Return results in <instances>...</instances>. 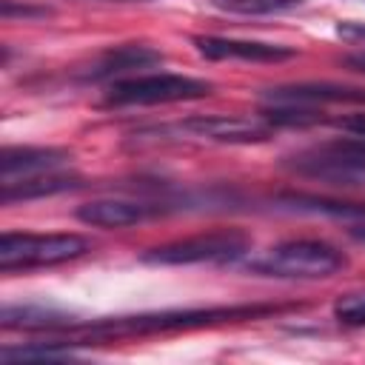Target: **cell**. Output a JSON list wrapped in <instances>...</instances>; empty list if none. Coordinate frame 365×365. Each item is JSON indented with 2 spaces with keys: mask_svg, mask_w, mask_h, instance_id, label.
I'll use <instances>...</instances> for the list:
<instances>
[{
  "mask_svg": "<svg viewBox=\"0 0 365 365\" xmlns=\"http://www.w3.org/2000/svg\"><path fill=\"white\" fill-rule=\"evenodd\" d=\"M288 305L254 302V305H211V308H174V311H154V314H134V317H108L97 322H74L71 328L60 331L57 336L83 345L91 339H134V336H154V334H174V331H194L222 322H242V319H262L271 314L285 311Z\"/></svg>",
  "mask_w": 365,
  "mask_h": 365,
  "instance_id": "6da1fadb",
  "label": "cell"
},
{
  "mask_svg": "<svg viewBox=\"0 0 365 365\" xmlns=\"http://www.w3.org/2000/svg\"><path fill=\"white\" fill-rule=\"evenodd\" d=\"M282 168L294 177L322 182L328 188H365V137H339L319 145H308L282 160Z\"/></svg>",
  "mask_w": 365,
  "mask_h": 365,
  "instance_id": "7a4b0ae2",
  "label": "cell"
},
{
  "mask_svg": "<svg viewBox=\"0 0 365 365\" xmlns=\"http://www.w3.org/2000/svg\"><path fill=\"white\" fill-rule=\"evenodd\" d=\"M348 265V257L325 240H285L245 259V268L274 279H328Z\"/></svg>",
  "mask_w": 365,
  "mask_h": 365,
  "instance_id": "3957f363",
  "label": "cell"
},
{
  "mask_svg": "<svg viewBox=\"0 0 365 365\" xmlns=\"http://www.w3.org/2000/svg\"><path fill=\"white\" fill-rule=\"evenodd\" d=\"M214 91V83L188 77V74H131L123 80L108 83L103 94L106 108H128V106H165V103H185L202 100Z\"/></svg>",
  "mask_w": 365,
  "mask_h": 365,
  "instance_id": "277c9868",
  "label": "cell"
},
{
  "mask_svg": "<svg viewBox=\"0 0 365 365\" xmlns=\"http://www.w3.org/2000/svg\"><path fill=\"white\" fill-rule=\"evenodd\" d=\"M91 251V242L83 234H26V231H6L0 237V271H31L48 268L60 262L80 259Z\"/></svg>",
  "mask_w": 365,
  "mask_h": 365,
  "instance_id": "5b68a950",
  "label": "cell"
},
{
  "mask_svg": "<svg viewBox=\"0 0 365 365\" xmlns=\"http://www.w3.org/2000/svg\"><path fill=\"white\" fill-rule=\"evenodd\" d=\"M251 237L240 228H217L191 237H180L163 245H154L140 254L145 265H202V262H234L245 257Z\"/></svg>",
  "mask_w": 365,
  "mask_h": 365,
  "instance_id": "8992f818",
  "label": "cell"
},
{
  "mask_svg": "<svg viewBox=\"0 0 365 365\" xmlns=\"http://www.w3.org/2000/svg\"><path fill=\"white\" fill-rule=\"evenodd\" d=\"M259 103L268 108H294L319 123L325 106H362L365 88L345 83H288L265 88L259 94Z\"/></svg>",
  "mask_w": 365,
  "mask_h": 365,
  "instance_id": "52a82bcc",
  "label": "cell"
},
{
  "mask_svg": "<svg viewBox=\"0 0 365 365\" xmlns=\"http://www.w3.org/2000/svg\"><path fill=\"white\" fill-rule=\"evenodd\" d=\"M180 134L208 143H228V145H245V143H262L277 128L268 123V117H237V114H194L174 125Z\"/></svg>",
  "mask_w": 365,
  "mask_h": 365,
  "instance_id": "ba28073f",
  "label": "cell"
},
{
  "mask_svg": "<svg viewBox=\"0 0 365 365\" xmlns=\"http://www.w3.org/2000/svg\"><path fill=\"white\" fill-rule=\"evenodd\" d=\"M171 205L163 200H91L77 208V220L94 228H128L168 214Z\"/></svg>",
  "mask_w": 365,
  "mask_h": 365,
  "instance_id": "9c48e42d",
  "label": "cell"
},
{
  "mask_svg": "<svg viewBox=\"0 0 365 365\" xmlns=\"http://www.w3.org/2000/svg\"><path fill=\"white\" fill-rule=\"evenodd\" d=\"M157 63H163V51H157L145 43H123V46H111V48L100 51L80 71V80H86V83H114V80L131 77L134 71L140 74V68H151Z\"/></svg>",
  "mask_w": 365,
  "mask_h": 365,
  "instance_id": "30bf717a",
  "label": "cell"
},
{
  "mask_svg": "<svg viewBox=\"0 0 365 365\" xmlns=\"http://www.w3.org/2000/svg\"><path fill=\"white\" fill-rule=\"evenodd\" d=\"M194 48L208 60H242V63H282L291 60L297 51L279 43L262 40H237V37H217V34H194Z\"/></svg>",
  "mask_w": 365,
  "mask_h": 365,
  "instance_id": "8fae6325",
  "label": "cell"
},
{
  "mask_svg": "<svg viewBox=\"0 0 365 365\" xmlns=\"http://www.w3.org/2000/svg\"><path fill=\"white\" fill-rule=\"evenodd\" d=\"M71 160L68 148L54 145H6L0 151V180L31 177L43 171H60Z\"/></svg>",
  "mask_w": 365,
  "mask_h": 365,
  "instance_id": "7c38bea8",
  "label": "cell"
},
{
  "mask_svg": "<svg viewBox=\"0 0 365 365\" xmlns=\"http://www.w3.org/2000/svg\"><path fill=\"white\" fill-rule=\"evenodd\" d=\"M80 185H83L80 177L63 174V171H43V174L17 177V180H0V202L14 205V202H26V200H40V197L74 191Z\"/></svg>",
  "mask_w": 365,
  "mask_h": 365,
  "instance_id": "4fadbf2b",
  "label": "cell"
},
{
  "mask_svg": "<svg viewBox=\"0 0 365 365\" xmlns=\"http://www.w3.org/2000/svg\"><path fill=\"white\" fill-rule=\"evenodd\" d=\"M0 325L9 328H26V331H48L60 334L74 325L68 314H60L54 308H37V305H6L0 311Z\"/></svg>",
  "mask_w": 365,
  "mask_h": 365,
  "instance_id": "5bb4252c",
  "label": "cell"
},
{
  "mask_svg": "<svg viewBox=\"0 0 365 365\" xmlns=\"http://www.w3.org/2000/svg\"><path fill=\"white\" fill-rule=\"evenodd\" d=\"M279 208L288 211H305V214H331L342 220H365V202H342L331 197H314V194H282L277 197Z\"/></svg>",
  "mask_w": 365,
  "mask_h": 365,
  "instance_id": "9a60e30c",
  "label": "cell"
},
{
  "mask_svg": "<svg viewBox=\"0 0 365 365\" xmlns=\"http://www.w3.org/2000/svg\"><path fill=\"white\" fill-rule=\"evenodd\" d=\"M208 3L214 9H220V11L259 17V14H282V11H291V9L302 6L305 0H208Z\"/></svg>",
  "mask_w": 365,
  "mask_h": 365,
  "instance_id": "2e32d148",
  "label": "cell"
},
{
  "mask_svg": "<svg viewBox=\"0 0 365 365\" xmlns=\"http://www.w3.org/2000/svg\"><path fill=\"white\" fill-rule=\"evenodd\" d=\"M334 319L348 328H365V291L342 294L334 302Z\"/></svg>",
  "mask_w": 365,
  "mask_h": 365,
  "instance_id": "e0dca14e",
  "label": "cell"
},
{
  "mask_svg": "<svg viewBox=\"0 0 365 365\" xmlns=\"http://www.w3.org/2000/svg\"><path fill=\"white\" fill-rule=\"evenodd\" d=\"M54 9L51 6H43V3H34V0H0V14L3 20H40V17H48Z\"/></svg>",
  "mask_w": 365,
  "mask_h": 365,
  "instance_id": "ac0fdd59",
  "label": "cell"
},
{
  "mask_svg": "<svg viewBox=\"0 0 365 365\" xmlns=\"http://www.w3.org/2000/svg\"><path fill=\"white\" fill-rule=\"evenodd\" d=\"M336 34L354 46H365V23L362 20H342L336 26Z\"/></svg>",
  "mask_w": 365,
  "mask_h": 365,
  "instance_id": "d6986e66",
  "label": "cell"
},
{
  "mask_svg": "<svg viewBox=\"0 0 365 365\" xmlns=\"http://www.w3.org/2000/svg\"><path fill=\"white\" fill-rule=\"evenodd\" d=\"M336 125L345 131V134H354V137H365V111H356V114H348V117H339Z\"/></svg>",
  "mask_w": 365,
  "mask_h": 365,
  "instance_id": "ffe728a7",
  "label": "cell"
},
{
  "mask_svg": "<svg viewBox=\"0 0 365 365\" xmlns=\"http://www.w3.org/2000/svg\"><path fill=\"white\" fill-rule=\"evenodd\" d=\"M345 68H351V71H362L365 74V46H359L356 51H348V54H342V60H339Z\"/></svg>",
  "mask_w": 365,
  "mask_h": 365,
  "instance_id": "44dd1931",
  "label": "cell"
},
{
  "mask_svg": "<svg viewBox=\"0 0 365 365\" xmlns=\"http://www.w3.org/2000/svg\"><path fill=\"white\" fill-rule=\"evenodd\" d=\"M362 228H365V225H362ZM354 234H356L359 240H365V231H354Z\"/></svg>",
  "mask_w": 365,
  "mask_h": 365,
  "instance_id": "7402d4cb",
  "label": "cell"
}]
</instances>
